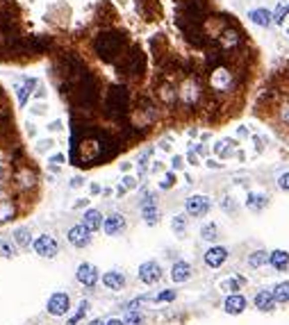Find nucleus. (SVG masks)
Segmentation results:
<instances>
[{
	"mask_svg": "<svg viewBox=\"0 0 289 325\" xmlns=\"http://www.w3.org/2000/svg\"><path fill=\"white\" fill-rule=\"evenodd\" d=\"M123 34L118 32H100L96 37V41H94V50H96V55L100 59H105V62H112V59H116L118 55L123 53Z\"/></svg>",
	"mask_w": 289,
	"mask_h": 325,
	"instance_id": "1",
	"label": "nucleus"
},
{
	"mask_svg": "<svg viewBox=\"0 0 289 325\" xmlns=\"http://www.w3.org/2000/svg\"><path fill=\"white\" fill-rule=\"evenodd\" d=\"M130 105V96L125 86H112L107 91V100H105V114L112 118H121L125 116Z\"/></svg>",
	"mask_w": 289,
	"mask_h": 325,
	"instance_id": "2",
	"label": "nucleus"
},
{
	"mask_svg": "<svg viewBox=\"0 0 289 325\" xmlns=\"http://www.w3.org/2000/svg\"><path fill=\"white\" fill-rule=\"evenodd\" d=\"M178 100H180V105L189 107V109L198 105L203 100V86H200V82L196 78H185L180 82V86H178Z\"/></svg>",
	"mask_w": 289,
	"mask_h": 325,
	"instance_id": "3",
	"label": "nucleus"
},
{
	"mask_svg": "<svg viewBox=\"0 0 289 325\" xmlns=\"http://www.w3.org/2000/svg\"><path fill=\"white\" fill-rule=\"evenodd\" d=\"M207 84L216 93H225V91H230L235 86V75L228 66H214L207 75Z\"/></svg>",
	"mask_w": 289,
	"mask_h": 325,
	"instance_id": "4",
	"label": "nucleus"
},
{
	"mask_svg": "<svg viewBox=\"0 0 289 325\" xmlns=\"http://www.w3.org/2000/svg\"><path fill=\"white\" fill-rule=\"evenodd\" d=\"M118 71H123L125 75H132V78L141 75V71H144V55H141V50L132 48V53L123 55V62L118 64Z\"/></svg>",
	"mask_w": 289,
	"mask_h": 325,
	"instance_id": "5",
	"label": "nucleus"
},
{
	"mask_svg": "<svg viewBox=\"0 0 289 325\" xmlns=\"http://www.w3.org/2000/svg\"><path fill=\"white\" fill-rule=\"evenodd\" d=\"M66 239H69V244H71V245H75V248H85V245H89V244H91V230L87 228L85 223L73 225V228L69 230Z\"/></svg>",
	"mask_w": 289,
	"mask_h": 325,
	"instance_id": "6",
	"label": "nucleus"
},
{
	"mask_svg": "<svg viewBox=\"0 0 289 325\" xmlns=\"http://www.w3.org/2000/svg\"><path fill=\"white\" fill-rule=\"evenodd\" d=\"M141 214L148 225H155L160 221V209H157V200H155V193H146L144 200H141Z\"/></svg>",
	"mask_w": 289,
	"mask_h": 325,
	"instance_id": "7",
	"label": "nucleus"
},
{
	"mask_svg": "<svg viewBox=\"0 0 289 325\" xmlns=\"http://www.w3.org/2000/svg\"><path fill=\"white\" fill-rule=\"evenodd\" d=\"M69 307H71V298L62 291L53 293V296L48 298V312L53 316H64L66 312H69Z\"/></svg>",
	"mask_w": 289,
	"mask_h": 325,
	"instance_id": "8",
	"label": "nucleus"
},
{
	"mask_svg": "<svg viewBox=\"0 0 289 325\" xmlns=\"http://www.w3.org/2000/svg\"><path fill=\"white\" fill-rule=\"evenodd\" d=\"M185 207H187L189 216H205V214L209 212V198L207 196H192V198H187Z\"/></svg>",
	"mask_w": 289,
	"mask_h": 325,
	"instance_id": "9",
	"label": "nucleus"
},
{
	"mask_svg": "<svg viewBox=\"0 0 289 325\" xmlns=\"http://www.w3.org/2000/svg\"><path fill=\"white\" fill-rule=\"evenodd\" d=\"M162 277V268L157 261H144L139 266V280L144 284H155Z\"/></svg>",
	"mask_w": 289,
	"mask_h": 325,
	"instance_id": "10",
	"label": "nucleus"
},
{
	"mask_svg": "<svg viewBox=\"0 0 289 325\" xmlns=\"http://www.w3.org/2000/svg\"><path fill=\"white\" fill-rule=\"evenodd\" d=\"M34 252L41 255V257H55L57 255V241H55L50 235L37 237V241H34Z\"/></svg>",
	"mask_w": 289,
	"mask_h": 325,
	"instance_id": "11",
	"label": "nucleus"
},
{
	"mask_svg": "<svg viewBox=\"0 0 289 325\" xmlns=\"http://www.w3.org/2000/svg\"><path fill=\"white\" fill-rule=\"evenodd\" d=\"M125 230V216L123 214H109L107 219H105V223H102V232L109 237H116L121 235Z\"/></svg>",
	"mask_w": 289,
	"mask_h": 325,
	"instance_id": "12",
	"label": "nucleus"
},
{
	"mask_svg": "<svg viewBox=\"0 0 289 325\" xmlns=\"http://www.w3.org/2000/svg\"><path fill=\"white\" fill-rule=\"evenodd\" d=\"M75 277H78V282L85 284V287H96L98 268L91 266V264H80V266H78V273H75Z\"/></svg>",
	"mask_w": 289,
	"mask_h": 325,
	"instance_id": "13",
	"label": "nucleus"
},
{
	"mask_svg": "<svg viewBox=\"0 0 289 325\" xmlns=\"http://www.w3.org/2000/svg\"><path fill=\"white\" fill-rule=\"evenodd\" d=\"M219 43H221V48L223 50H232L241 43V37L235 27H225V30H221V34H219Z\"/></svg>",
	"mask_w": 289,
	"mask_h": 325,
	"instance_id": "14",
	"label": "nucleus"
},
{
	"mask_svg": "<svg viewBox=\"0 0 289 325\" xmlns=\"http://www.w3.org/2000/svg\"><path fill=\"white\" fill-rule=\"evenodd\" d=\"M14 182L23 189H30V187H34V182H37V173H34L30 166H21V168L14 173Z\"/></svg>",
	"mask_w": 289,
	"mask_h": 325,
	"instance_id": "15",
	"label": "nucleus"
},
{
	"mask_svg": "<svg viewBox=\"0 0 289 325\" xmlns=\"http://www.w3.org/2000/svg\"><path fill=\"white\" fill-rule=\"evenodd\" d=\"M225 259H228V250L221 248V245H214V248H209V250L205 252V264H207L209 268H219Z\"/></svg>",
	"mask_w": 289,
	"mask_h": 325,
	"instance_id": "16",
	"label": "nucleus"
},
{
	"mask_svg": "<svg viewBox=\"0 0 289 325\" xmlns=\"http://www.w3.org/2000/svg\"><path fill=\"white\" fill-rule=\"evenodd\" d=\"M157 98H160L164 105H173L178 100V89L171 84V82H162L157 86Z\"/></svg>",
	"mask_w": 289,
	"mask_h": 325,
	"instance_id": "17",
	"label": "nucleus"
},
{
	"mask_svg": "<svg viewBox=\"0 0 289 325\" xmlns=\"http://www.w3.org/2000/svg\"><path fill=\"white\" fill-rule=\"evenodd\" d=\"M225 312L228 314H241L244 309H246V298L244 296H239V293H232V296H228L225 298Z\"/></svg>",
	"mask_w": 289,
	"mask_h": 325,
	"instance_id": "18",
	"label": "nucleus"
},
{
	"mask_svg": "<svg viewBox=\"0 0 289 325\" xmlns=\"http://www.w3.org/2000/svg\"><path fill=\"white\" fill-rule=\"evenodd\" d=\"M82 223H85L87 228L91 230V232H96V230H100V228H102L105 219H102V214L98 212V209H87L85 216H82Z\"/></svg>",
	"mask_w": 289,
	"mask_h": 325,
	"instance_id": "19",
	"label": "nucleus"
},
{
	"mask_svg": "<svg viewBox=\"0 0 289 325\" xmlns=\"http://www.w3.org/2000/svg\"><path fill=\"white\" fill-rule=\"evenodd\" d=\"M189 277H192V266H189L187 261H176L171 268V280L173 282H187Z\"/></svg>",
	"mask_w": 289,
	"mask_h": 325,
	"instance_id": "20",
	"label": "nucleus"
},
{
	"mask_svg": "<svg viewBox=\"0 0 289 325\" xmlns=\"http://www.w3.org/2000/svg\"><path fill=\"white\" fill-rule=\"evenodd\" d=\"M102 284L107 289H112V291H118V289H123L125 287V277L123 273H118V271H109L102 275Z\"/></svg>",
	"mask_w": 289,
	"mask_h": 325,
	"instance_id": "21",
	"label": "nucleus"
},
{
	"mask_svg": "<svg viewBox=\"0 0 289 325\" xmlns=\"http://www.w3.org/2000/svg\"><path fill=\"white\" fill-rule=\"evenodd\" d=\"M37 86V80L34 78H25V80L18 84V89H16V96H18V105H25L27 102V98L32 96V89Z\"/></svg>",
	"mask_w": 289,
	"mask_h": 325,
	"instance_id": "22",
	"label": "nucleus"
},
{
	"mask_svg": "<svg viewBox=\"0 0 289 325\" xmlns=\"http://www.w3.org/2000/svg\"><path fill=\"white\" fill-rule=\"evenodd\" d=\"M255 307L262 309V312H271L273 307H276V296H273V291H260L255 296Z\"/></svg>",
	"mask_w": 289,
	"mask_h": 325,
	"instance_id": "23",
	"label": "nucleus"
},
{
	"mask_svg": "<svg viewBox=\"0 0 289 325\" xmlns=\"http://www.w3.org/2000/svg\"><path fill=\"white\" fill-rule=\"evenodd\" d=\"M235 141H232V139H221L219 144L214 146V153L219 155L221 160H228V157H232V155H235Z\"/></svg>",
	"mask_w": 289,
	"mask_h": 325,
	"instance_id": "24",
	"label": "nucleus"
},
{
	"mask_svg": "<svg viewBox=\"0 0 289 325\" xmlns=\"http://www.w3.org/2000/svg\"><path fill=\"white\" fill-rule=\"evenodd\" d=\"M269 261H271L273 268H278V271H285L289 264V252L285 250H273L271 255H269Z\"/></svg>",
	"mask_w": 289,
	"mask_h": 325,
	"instance_id": "25",
	"label": "nucleus"
},
{
	"mask_svg": "<svg viewBox=\"0 0 289 325\" xmlns=\"http://www.w3.org/2000/svg\"><path fill=\"white\" fill-rule=\"evenodd\" d=\"M16 214V205L11 200H0V223H7L9 219H14Z\"/></svg>",
	"mask_w": 289,
	"mask_h": 325,
	"instance_id": "26",
	"label": "nucleus"
},
{
	"mask_svg": "<svg viewBox=\"0 0 289 325\" xmlns=\"http://www.w3.org/2000/svg\"><path fill=\"white\" fill-rule=\"evenodd\" d=\"M248 18H251L253 23H257V25H264L267 27L269 23H271V11H267V9H253L251 14H248Z\"/></svg>",
	"mask_w": 289,
	"mask_h": 325,
	"instance_id": "27",
	"label": "nucleus"
},
{
	"mask_svg": "<svg viewBox=\"0 0 289 325\" xmlns=\"http://www.w3.org/2000/svg\"><path fill=\"white\" fill-rule=\"evenodd\" d=\"M273 296H276V303H289V282H280L273 289Z\"/></svg>",
	"mask_w": 289,
	"mask_h": 325,
	"instance_id": "28",
	"label": "nucleus"
},
{
	"mask_svg": "<svg viewBox=\"0 0 289 325\" xmlns=\"http://www.w3.org/2000/svg\"><path fill=\"white\" fill-rule=\"evenodd\" d=\"M267 261H269V255L264 250H255V252H251V257H248V264H251L253 268L264 266Z\"/></svg>",
	"mask_w": 289,
	"mask_h": 325,
	"instance_id": "29",
	"label": "nucleus"
},
{
	"mask_svg": "<svg viewBox=\"0 0 289 325\" xmlns=\"http://www.w3.org/2000/svg\"><path fill=\"white\" fill-rule=\"evenodd\" d=\"M14 241H16L18 248H27V245H30V230L18 228L16 232H14Z\"/></svg>",
	"mask_w": 289,
	"mask_h": 325,
	"instance_id": "30",
	"label": "nucleus"
},
{
	"mask_svg": "<svg viewBox=\"0 0 289 325\" xmlns=\"http://www.w3.org/2000/svg\"><path fill=\"white\" fill-rule=\"evenodd\" d=\"M246 205H248V209H253V212H260V209L267 205V198H264V196H255V193H248Z\"/></svg>",
	"mask_w": 289,
	"mask_h": 325,
	"instance_id": "31",
	"label": "nucleus"
},
{
	"mask_svg": "<svg viewBox=\"0 0 289 325\" xmlns=\"http://www.w3.org/2000/svg\"><path fill=\"white\" fill-rule=\"evenodd\" d=\"M16 241H9V239H2L0 241V255L2 257H14L16 255Z\"/></svg>",
	"mask_w": 289,
	"mask_h": 325,
	"instance_id": "32",
	"label": "nucleus"
},
{
	"mask_svg": "<svg viewBox=\"0 0 289 325\" xmlns=\"http://www.w3.org/2000/svg\"><path fill=\"white\" fill-rule=\"evenodd\" d=\"M200 237H203L205 241H214L216 237H219V228H216L214 223H205L203 228H200Z\"/></svg>",
	"mask_w": 289,
	"mask_h": 325,
	"instance_id": "33",
	"label": "nucleus"
},
{
	"mask_svg": "<svg viewBox=\"0 0 289 325\" xmlns=\"http://www.w3.org/2000/svg\"><path fill=\"white\" fill-rule=\"evenodd\" d=\"M125 325H144V316H141L137 309H128V314H125Z\"/></svg>",
	"mask_w": 289,
	"mask_h": 325,
	"instance_id": "34",
	"label": "nucleus"
},
{
	"mask_svg": "<svg viewBox=\"0 0 289 325\" xmlns=\"http://www.w3.org/2000/svg\"><path fill=\"white\" fill-rule=\"evenodd\" d=\"M171 228H173V232H178V235H182V232L187 230V216H185V214H178L176 219H173Z\"/></svg>",
	"mask_w": 289,
	"mask_h": 325,
	"instance_id": "35",
	"label": "nucleus"
},
{
	"mask_svg": "<svg viewBox=\"0 0 289 325\" xmlns=\"http://www.w3.org/2000/svg\"><path fill=\"white\" fill-rule=\"evenodd\" d=\"M87 312H89V303H87V300H82V303H80V307H78V314H75V316H71V321H69V323H71V325L80 323V319L87 314Z\"/></svg>",
	"mask_w": 289,
	"mask_h": 325,
	"instance_id": "36",
	"label": "nucleus"
},
{
	"mask_svg": "<svg viewBox=\"0 0 289 325\" xmlns=\"http://www.w3.org/2000/svg\"><path fill=\"white\" fill-rule=\"evenodd\" d=\"M287 14H289V2H287V5H280L278 9H276V16H273V18H276V23H283V18L287 16Z\"/></svg>",
	"mask_w": 289,
	"mask_h": 325,
	"instance_id": "37",
	"label": "nucleus"
},
{
	"mask_svg": "<svg viewBox=\"0 0 289 325\" xmlns=\"http://www.w3.org/2000/svg\"><path fill=\"white\" fill-rule=\"evenodd\" d=\"M176 298V291H171V289H166V291H162L160 296H157V303H169V300H173Z\"/></svg>",
	"mask_w": 289,
	"mask_h": 325,
	"instance_id": "38",
	"label": "nucleus"
},
{
	"mask_svg": "<svg viewBox=\"0 0 289 325\" xmlns=\"http://www.w3.org/2000/svg\"><path fill=\"white\" fill-rule=\"evenodd\" d=\"M173 184H176V175H173V173H166L164 180L160 182V187H162V189H171Z\"/></svg>",
	"mask_w": 289,
	"mask_h": 325,
	"instance_id": "39",
	"label": "nucleus"
},
{
	"mask_svg": "<svg viewBox=\"0 0 289 325\" xmlns=\"http://www.w3.org/2000/svg\"><path fill=\"white\" fill-rule=\"evenodd\" d=\"M221 287H223L225 291H239V282H237V280H225Z\"/></svg>",
	"mask_w": 289,
	"mask_h": 325,
	"instance_id": "40",
	"label": "nucleus"
},
{
	"mask_svg": "<svg viewBox=\"0 0 289 325\" xmlns=\"http://www.w3.org/2000/svg\"><path fill=\"white\" fill-rule=\"evenodd\" d=\"M280 121H283L285 125H289V102L283 105V109H280Z\"/></svg>",
	"mask_w": 289,
	"mask_h": 325,
	"instance_id": "41",
	"label": "nucleus"
},
{
	"mask_svg": "<svg viewBox=\"0 0 289 325\" xmlns=\"http://www.w3.org/2000/svg\"><path fill=\"white\" fill-rule=\"evenodd\" d=\"M278 187L283 189V191H287V189H289V173H285V175H280V180H278Z\"/></svg>",
	"mask_w": 289,
	"mask_h": 325,
	"instance_id": "42",
	"label": "nucleus"
},
{
	"mask_svg": "<svg viewBox=\"0 0 289 325\" xmlns=\"http://www.w3.org/2000/svg\"><path fill=\"white\" fill-rule=\"evenodd\" d=\"M123 187L125 189H134V187H137V180H134V177H130V175H125L123 177Z\"/></svg>",
	"mask_w": 289,
	"mask_h": 325,
	"instance_id": "43",
	"label": "nucleus"
},
{
	"mask_svg": "<svg viewBox=\"0 0 289 325\" xmlns=\"http://www.w3.org/2000/svg\"><path fill=\"white\" fill-rule=\"evenodd\" d=\"M171 166H173V168H182V157H178V155H176L173 162H171Z\"/></svg>",
	"mask_w": 289,
	"mask_h": 325,
	"instance_id": "44",
	"label": "nucleus"
},
{
	"mask_svg": "<svg viewBox=\"0 0 289 325\" xmlns=\"http://www.w3.org/2000/svg\"><path fill=\"white\" fill-rule=\"evenodd\" d=\"M82 182H85L82 177H73V180H71V187H80Z\"/></svg>",
	"mask_w": 289,
	"mask_h": 325,
	"instance_id": "45",
	"label": "nucleus"
},
{
	"mask_svg": "<svg viewBox=\"0 0 289 325\" xmlns=\"http://www.w3.org/2000/svg\"><path fill=\"white\" fill-rule=\"evenodd\" d=\"M50 146H53V141H41V144H39V150H46V148H50Z\"/></svg>",
	"mask_w": 289,
	"mask_h": 325,
	"instance_id": "46",
	"label": "nucleus"
},
{
	"mask_svg": "<svg viewBox=\"0 0 289 325\" xmlns=\"http://www.w3.org/2000/svg\"><path fill=\"white\" fill-rule=\"evenodd\" d=\"M107 325H125V321H118V319H112V321H107Z\"/></svg>",
	"mask_w": 289,
	"mask_h": 325,
	"instance_id": "47",
	"label": "nucleus"
},
{
	"mask_svg": "<svg viewBox=\"0 0 289 325\" xmlns=\"http://www.w3.org/2000/svg\"><path fill=\"white\" fill-rule=\"evenodd\" d=\"M59 162H64V155H55L53 157V164H59Z\"/></svg>",
	"mask_w": 289,
	"mask_h": 325,
	"instance_id": "48",
	"label": "nucleus"
},
{
	"mask_svg": "<svg viewBox=\"0 0 289 325\" xmlns=\"http://www.w3.org/2000/svg\"><path fill=\"white\" fill-rule=\"evenodd\" d=\"M50 130H62V123H59V121L50 123Z\"/></svg>",
	"mask_w": 289,
	"mask_h": 325,
	"instance_id": "49",
	"label": "nucleus"
},
{
	"mask_svg": "<svg viewBox=\"0 0 289 325\" xmlns=\"http://www.w3.org/2000/svg\"><path fill=\"white\" fill-rule=\"evenodd\" d=\"M255 148H257V150H262V139H257V137H255Z\"/></svg>",
	"mask_w": 289,
	"mask_h": 325,
	"instance_id": "50",
	"label": "nucleus"
},
{
	"mask_svg": "<svg viewBox=\"0 0 289 325\" xmlns=\"http://www.w3.org/2000/svg\"><path fill=\"white\" fill-rule=\"evenodd\" d=\"M189 162H192V164H196V162H198V157H196L193 153H189Z\"/></svg>",
	"mask_w": 289,
	"mask_h": 325,
	"instance_id": "51",
	"label": "nucleus"
},
{
	"mask_svg": "<svg viewBox=\"0 0 289 325\" xmlns=\"http://www.w3.org/2000/svg\"><path fill=\"white\" fill-rule=\"evenodd\" d=\"M207 166H209V168H219L221 164H216V162H212V160H209V162H207Z\"/></svg>",
	"mask_w": 289,
	"mask_h": 325,
	"instance_id": "52",
	"label": "nucleus"
},
{
	"mask_svg": "<svg viewBox=\"0 0 289 325\" xmlns=\"http://www.w3.org/2000/svg\"><path fill=\"white\" fill-rule=\"evenodd\" d=\"M89 325H107V323H102V321L100 319H96V321H91V323Z\"/></svg>",
	"mask_w": 289,
	"mask_h": 325,
	"instance_id": "53",
	"label": "nucleus"
}]
</instances>
